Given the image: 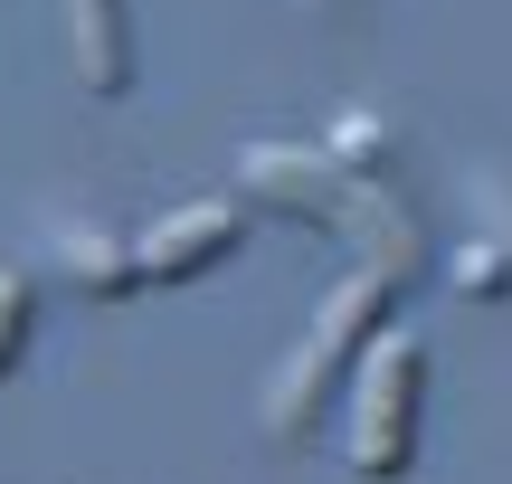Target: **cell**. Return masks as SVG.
Wrapping results in <instances>:
<instances>
[{
	"mask_svg": "<svg viewBox=\"0 0 512 484\" xmlns=\"http://www.w3.org/2000/svg\"><path fill=\"white\" fill-rule=\"evenodd\" d=\"M484 209H494V238H503V257H512V162L484 171Z\"/></svg>",
	"mask_w": 512,
	"mask_h": 484,
	"instance_id": "9",
	"label": "cell"
},
{
	"mask_svg": "<svg viewBox=\"0 0 512 484\" xmlns=\"http://www.w3.org/2000/svg\"><path fill=\"white\" fill-rule=\"evenodd\" d=\"M67 48L86 95H124L133 86V0H67Z\"/></svg>",
	"mask_w": 512,
	"mask_h": 484,
	"instance_id": "5",
	"label": "cell"
},
{
	"mask_svg": "<svg viewBox=\"0 0 512 484\" xmlns=\"http://www.w3.org/2000/svg\"><path fill=\"white\" fill-rule=\"evenodd\" d=\"M247 200L285 209V219H313V228H342L351 247H361V266H380V276H418V219H408V200H389V181H351L332 152H304V143H247L238 162Z\"/></svg>",
	"mask_w": 512,
	"mask_h": 484,
	"instance_id": "1",
	"label": "cell"
},
{
	"mask_svg": "<svg viewBox=\"0 0 512 484\" xmlns=\"http://www.w3.org/2000/svg\"><path fill=\"white\" fill-rule=\"evenodd\" d=\"M389 304H399V276H380V266H351V276L323 295L313 333L294 342V361L275 371V390H266V428H275V447H304V437L323 428L332 390H342V380L370 361V342L389 333Z\"/></svg>",
	"mask_w": 512,
	"mask_h": 484,
	"instance_id": "2",
	"label": "cell"
},
{
	"mask_svg": "<svg viewBox=\"0 0 512 484\" xmlns=\"http://www.w3.org/2000/svg\"><path fill=\"white\" fill-rule=\"evenodd\" d=\"M238 238H247L238 200H190V209H171V219H152L143 238H133V257H143V285H190V276H209Z\"/></svg>",
	"mask_w": 512,
	"mask_h": 484,
	"instance_id": "4",
	"label": "cell"
},
{
	"mask_svg": "<svg viewBox=\"0 0 512 484\" xmlns=\"http://www.w3.org/2000/svg\"><path fill=\"white\" fill-rule=\"evenodd\" d=\"M29 323H38V285L19 266H0V380L29 361Z\"/></svg>",
	"mask_w": 512,
	"mask_h": 484,
	"instance_id": "7",
	"label": "cell"
},
{
	"mask_svg": "<svg viewBox=\"0 0 512 484\" xmlns=\"http://www.w3.org/2000/svg\"><path fill=\"white\" fill-rule=\"evenodd\" d=\"M57 266H67L86 295H105V304L143 285V257H133L124 238H105V228H57Z\"/></svg>",
	"mask_w": 512,
	"mask_h": 484,
	"instance_id": "6",
	"label": "cell"
},
{
	"mask_svg": "<svg viewBox=\"0 0 512 484\" xmlns=\"http://www.w3.org/2000/svg\"><path fill=\"white\" fill-rule=\"evenodd\" d=\"M418 399H427V342L408 333H380L361 361V390H351V475L361 484H399L408 456H418Z\"/></svg>",
	"mask_w": 512,
	"mask_h": 484,
	"instance_id": "3",
	"label": "cell"
},
{
	"mask_svg": "<svg viewBox=\"0 0 512 484\" xmlns=\"http://www.w3.org/2000/svg\"><path fill=\"white\" fill-rule=\"evenodd\" d=\"M446 285H456V295H512V257H503V238H475V247H456V276H446Z\"/></svg>",
	"mask_w": 512,
	"mask_h": 484,
	"instance_id": "8",
	"label": "cell"
}]
</instances>
